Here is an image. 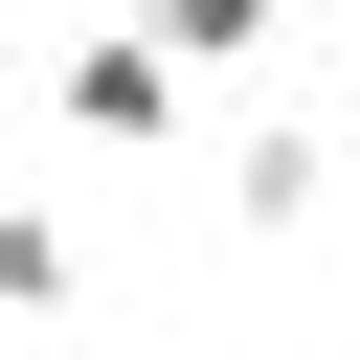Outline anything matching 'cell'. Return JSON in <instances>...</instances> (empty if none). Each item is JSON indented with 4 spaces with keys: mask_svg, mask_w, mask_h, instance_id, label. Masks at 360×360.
Instances as JSON below:
<instances>
[{
    "mask_svg": "<svg viewBox=\"0 0 360 360\" xmlns=\"http://www.w3.org/2000/svg\"><path fill=\"white\" fill-rule=\"evenodd\" d=\"M180 90H202V68H180V45L135 22V0H112V22H90L68 68H45V112H68L90 158H180Z\"/></svg>",
    "mask_w": 360,
    "mask_h": 360,
    "instance_id": "obj_1",
    "label": "cell"
},
{
    "mask_svg": "<svg viewBox=\"0 0 360 360\" xmlns=\"http://www.w3.org/2000/svg\"><path fill=\"white\" fill-rule=\"evenodd\" d=\"M135 22H158V45H180V68H202V90H225V68H248V45H270V0H135Z\"/></svg>",
    "mask_w": 360,
    "mask_h": 360,
    "instance_id": "obj_2",
    "label": "cell"
},
{
    "mask_svg": "<svg viewBox=\"0 0 360 360\" xmlns=\"http://www.w3.org/2000/svg\"><path fill=\"white\" fill-rule=\"evenodd\" d=\"M68 270H90V248H68V225H45V202H0V315H45V292H68Z\"/></svg>",
    "mask_w": 360,
    "mask_h": 360,
    "instance_id": "obj_3",
    "label": "cell"
}]
</instances>
